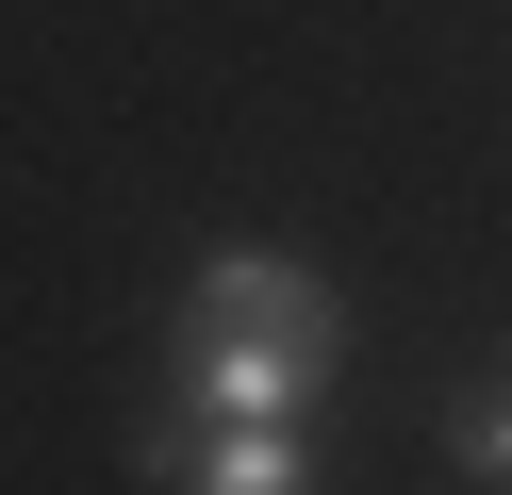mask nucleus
<instances>
[{
  "label": "nucleus",
  "instance_id": "nucleus-1",
  "mask_svg": "<svg viewBox=\"0 0 512 495\" xmlns=\"http://www.w3.org/2000/svg\"><path fill=\"white\" fill-rule=\"evenodd\" d=\"M347 363V314L298 248H215L182 281V330H166V413L199 429H298Z\"/></svg>",
  "mask_w": 512,
  "mask_h": 495
},
{
  "label": "nucleus",
  "instance_id": "nucleus-2",
  "mask_svg": "<svg viewBox=\"0 0 512 495\" xmlns=\"http://www.w3.org/2000/svg\"><path fill=\"white\" fill-rule=\"evenodd\" d=\"M149 479L166 495H314V446L298 429H199V413H166L149 429Z\"/></svg>",
  "mask_w": 512,
  "mask_h": 495
},
{
  "label": "nucleus",
  "instance_id": "nucleus-3",
  "mask_svg": "<svg viewBox=\"0 0 512 495\" xmlns=\"http://www.w3.org/2000/svg\"><path fill=\"white\" fill-rule=\"evenodd\" d=\"M446 462L463 479H512V396H446Z\"/></svg>",
  "mask_w": 512,
  "mask_h": 495
}]
</instances>
